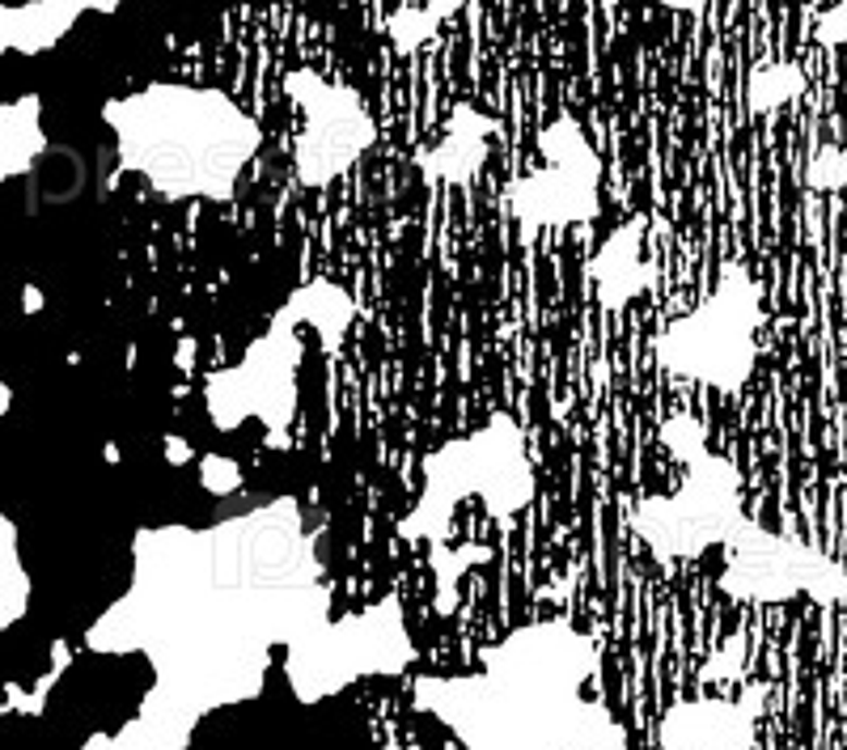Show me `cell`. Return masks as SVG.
Wrapping results in <instances>:
<instances>
[{
	"label": "cell",
	"instance_id": "obj_7",
	"mask_svg": "<svg viewBox=\"0 0 847 750\" xmlns=\"http://www.w3.org/2000/svg\"><path fill=\"white\" fill-rule=\"evenodd\" d=\"M542 165L508 183V212L526 234L589 225L602 212V153L577 115H555L539 136Z\"/></svg>",
	"mask_w": 847,
	"mask_h": 750
},
{
	"label": "cell",
	"instance_id": "obj_10",
	"mask_svg": "<svg viewBox=\"0 0 847 750\" xmlns=\"http://www.w3.org/2000/svg\"><path fill=\"white\" fill-rule=\"evenodd\" d=\"M407 657L412 640L403 636L394 602H385L382 611H369L347 624H322L318 632H309L302 644L289 649L284 674L297 700L318 704L360 674H394Z\"/></svg>",
	"mask_w": 847,
	"mask_h": 750
},
{
	"label": "cell",
	"instance_id": "obj_6",
	"mask_svg": "<svg viewBox=\"0 0 847 750\" xmlns=\"http://www.w3.org/2000/svg\"><path fill=\"white\" fill-rule=\"evenodd\" d=\"M763 284L741 263H729L716 288L687 315H678L653 340L656 365L674 378L737 395L763 353Z\"/></svg>",
	"mask_w": 847,
	"mask_h": 750
},
{
	"label": "cell",
	"instance_id": "obj_2",
	"mask_svg": "<svg viewBox=\"0 0 847 750\" xmlns=\"http://www.w3.org/2000/svg\"><path fill=\"white\" fill-rule=\"evenodd\" d=\"M598 644L568 619H542L483 649V671L420 678L416 704L466 750H627L623 725L580 691Z\"/></svg>",
	"mask_w": 847,
	"mask_h": 750
},
{
	"label": "cell",
	"instance_id": "obj_16",
	"mask_svg": "<svg viewBox=\"0 0 847 750\" xmlns=\"http://www.w3.org/2000/svg\"><path fill=\"white\" fill-rule=\"evenodd\" d=\"M0 534H4V543H0V573L9 577L4 593H0V602H4L0 628H13L22 619V606H26V590L30 586H26V573H22V560H17V526H13V517L0 521Z\"/></svg>",
	"mask_w": 847,
	"mask_h": 750
},
{
	"label": "cell",
	"instance_id": "obj_17",
	"mask_svg": "<svg viewBox=\"0 0 847 750\" xmlns=\"http://www.w3.org/2000/svg\"><path fill=\"white\" fill-rule=\"evenodd\" d=\"M801 85H806V77H801L797 64H763L750 77V107L754 111H771V107L788 102L793 94H801Z\"/></svg>",
	"mask_w": 847,
	"mask_h": 750
},
{
	"label": "cell",
	"instance_id": "obj_1",
	"mask_svg": "<svg viewBox=\"0 0 847 750\" xmlns=\"http://www.w3.org/2000/svg\"><path fill=\"white\" fill-rule=\"evenodd\" d=\"M327 606L322 564L289 496L208 530H140L132 590L89 628V649L149 653L157 671L140 716L115 734L119 750H183L204 712L259 696L271 644H302Z\"/></svg>",
	"mask_w": 847,
	"mask_h": 750
},
{
	"label": "cell",
	"instance_id": "obj_5",
	"mask_svg": "<svg viewBox=\"0 0 847 750\" xmlns=\"http://www.w3.org/2000/svg\"><path fill=\"white\" fill-rule=\"evenodd\" d=\"M466 496H479L496 517L521 514L535 501V463L521 425L496 411L479 433L458 437L424 458V492L403 521V534H437Z\"/></svg>",
	"mask_w": 847,
	"mask_h": 750
},
{
	"label": "cell",
	"instance_id": "obj_3",
	"mask_svg": "<svg viewBox=\"0 0 847 750\" xmlns=\"http://www.w3.org/2000/svg\"><path fill=\"white\" fill-rule=\"evenodd\" d=\"M102 123L115 132L119 165L174 204L233 199L246 165L263 149L259 119L212 85L154 81L111 98Z\"/></svg>",
	"mask_w": 847,
	"mask_h": 750
},
{
	"label": "cell",
	"instance_id": "obj_4",
	"mask_svg": "<svg viewBox=\"0 0 847 750\" xmlns=\"http://www.w3.org/2000/svg\"><path fill=\"white\" fill-rule=\"evenodd\" d=\"M661 441L683 458V488L670 496H640L627 505V530L656 560H695L708 548H729L741 530V475L725 454L708 445V433L695 416H670Z\"/></svg>",
	"mask_w": 847,
	"mask_h": 750
},
{
	"label": "cell",
	"instance_id": "obj_8",
	"mask_svg": "<svg viewBox=\"0 0 847 750\" xmlns=\"http://www.w3.org/2000/svg\"><path fill=\"white\" fill-rule=\"evenodd\" d=\"M721 590L741 602H768V606L793 598H813L818 606H835L839 593L847 590V577L831 552L746 517L725 548Z\"/></svg>",
	"mask_w": 847,
	"mask_h": 750
},
{
	"label": "cell",
	"instance_id": "obj_13",
	"mask_svg": "<svg viewBox=\"0 0 847 750\" xmlns=\"http://www.w3.org/2000/svg\"><path fill=\"white\" fill-rule=\"evenodd\" d=\"M123 0H30V4H9L0 13V47L35 56L56 47L64 30H73L85 13H115Z\"/></svg>",
	"mask_w": 847,
	"mask_h": 750
},
{
	"label": "cell",
	"instance_id": "obj_12",
	"mask_svg": "<svg viewBox=\"0 0 847 750\" xmlns=\"http://www.w3.org/2000/svg\"><path fill=\"white\" fill-rule=\"evenodd\" d=\"M501 123L475 107H458L450 115V127H445V140L424 149L420 153V170L428 183H445V187H466L483 161L492 153V140H496Z\"/></svg>",
	"mask_w": 847,
	"mask_h": 750
},
{
	"label": "cell",
	"instance_id": "obj_9",
	"mask_svg": "<svg viewBox=\"0 0 847 750\" xmlns=\"http://www.w3.org/2000/svg\"><path fill=\"white\" fill-rule=\"evenodd\" d=\"M284 94L302 115V132L293 145L297 183L309 192H322L373 149V140H378L373 115L352 85L318 77L309 69L289 73Z\"/></svg>",
	"mask_w": 847,
	"mask_h": 750
},
{
	"label": "cell",
	"instance_id": "obj_11",
	"mask_svg": "<svg viewBox=\"0 0 847 750\" xmlns=\"http://www.w3.org/2000/svg\"><path fill=\"white\" fill-rule=\"evenodd\" d=\"M759 700L763 691H750V700H683L661 716L656 742L661 750H750Z\"/></svg>",
	"mask_w": 847,
	"mask_h": 750
},
{
	"label": "cell",
	"instance_id": "obj_14",
	"mask_svg": "<svg viewBox=\"0 0 847 750\" xmlns=\"http://www.w3.org/2000/svg\"><path fill=\"white\" fill-rule=\"evenodd\" d=\"M640 237H645V221L631 217L627 225H618L615 234L598 246V255L589 259V280L598 288V302L606 310H623L627 302H636L649 284V268L640 255Z\"/></svg>",
	"mask_w": 847,
	"mask_h": 750
},
{
	"label": "cell",
	"instance_id": "obj_15",
	"mask_svg": "<svg viewBox=\"0 0 847 750\" xmlns=\"http://www.w3.org/2000/svg\"><path fill=\"white\" fill-rule=\"evenodd\" d=\"M39 107V98L26 94V98H17L0 111V174L4 179H17L42 153Z\"/></svg>",
	"mask_w": 847,
	"mask_h": 750
},
{
	"label": "cell",
	"instance_id": "obj_18",
	"mask_svg": "<svg viewBox=\"0 0 847 750\" xmlns=\"http://www.w3.org/2000/svg\"><path fill=\"white\" fill-rule=\"evenodd\" d=\"M656 4H665V9H674V13H699L708 0H656Z\"/></svg>",
	"mask_w": 847,
	"mask_h": 750
}]
</instances>
